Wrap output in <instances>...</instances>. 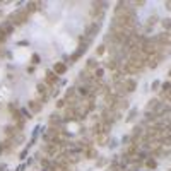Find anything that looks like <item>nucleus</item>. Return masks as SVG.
<instances>
[{
  "label": "nucleus",
  "mask_w": 171,
  "mask_h": 171,
  "mask_svg": "<svg viewBox=\"0 0 171 171\" xmlns=\"http://www.w3.org/2000/svg\"><path fill=\"white\" fill-rule=\"evenodd\" d=\"M144 164L149 168V169H156L157 168V161L154 159V157H147V159L144 161Z\"/></svg>",
  "instance_id": "17"
},
{
  "label": "nucleus",
  "mask_w": 171,
  "mask_h": 171,
  "mask_svg": "<svg viewBox=\"0 0 171 171\" xmlns=\"http://www.w3.org/2000/svg\"><path fill=\"white\" fill-rule=\"evenodd\" d=\"M57 108H58V110H62V108H67V103H65V99H64V98L57 101Z\"/></svg>",
  "instance_id": "25"
},
{
  "label": "nucleus",
  "mask_w": 171,
  "mask_h": 171,
  "mask_svg": "<svg viewBox=\"0 0 171 171\" xmlns=\"http://www.w3.org/2000/svg\"><path fill=\"white\" fill-rule=\"evenodd\" d=\"M104 50H106V45L103 43V45H99V46L96 48V53L98 55H103V53H104Z\"/></svg>",
  "instance_id": "26"
},
{
  "label": "nucleus",
  "mask_w": 171,
  "mask_h": 171,
  "mask_svg": "<svg viewBox=\"0 0 171 171\" xmlns=\"http://www.w3.org/2000/svg\"><path fill=\"white\" fill-rule=\"evenodd\" d=\"M135 115H137V110H135V108L134 110H130V113L127 115V122H132V120L135 118Z\"/></svg>",
  "instance_id": "24"
},
{
  "label": "nucleus",
  "mask_w": 171,
  "mask_h": 171,
  "mask_svg": "<svg viewBox=\"0 0 171 171\" xmlns=\"http://www.w3.org/2000/svg\"><path fill=\"white\" fill-rule=\"evenodd\" d=\"M27 164H33V157H27V159H26V166Z\"/></svg>",
  "instance_id": "36"
},
{
  "label": "nucleus",
  "mask_w": 171,
  "mask_h": 171,
  "mask_svg": "<svg viewBox=\"0 0 171 171\" xmlns=\"http://www.w3.org/2000/svg\"><path fill=\"white\" fill-rule=\"evenodd\" d=\"M21 115H22L24 118H31V117H33V113L29 111L27 108H21Z\"/></svg>",
  "instance_id": "23"
},
{
  "label": "nucleus",
  "mask_w": 171,
  "mask_h": 171,
  "mask_svg": "<svg viewBox=\"0 0 171 171\" xmlns=\"http://www.w3.org/2000/svg\"><path fill=\"white\" fill-rule=\"evenodd\" d=\"M27 72H29V74H33V72H34V65H29V67H27Z\"/></svg>",
  "instance_id": "34"
},
{
  "label": "nucleus",
  "mask_w": 171,
  "mask_h": 171,
  "mask_svg": "<svg viewBox=\"0 0 171 171\" xmlns=\"http://www.w3.org/2000/svg\"><path fill=\"white\" fill-rule=\"evenodd\" d=\"M108 145H110V147H111V149H113V147H117V145H118V140H117V139L110 140V142H108Z\"/></svg>",
  "instance_id": "30"
},
{
  "label": "nucleus",
  "mask_w": 171,
  "mask_h": 171,
  "mask_svg": "<svg viewBox=\"0 0 171 171\" xmlns=\"http://www.w3.org/2000/svg\"><path fill=\"white\" fill-rule=\"evenodd\" d=\"M164 7H166V11H169V12H171V0L164 2Z\"/></svg>",
  "instance_id": "32"
},
{
  "label": "nucleus",
  "mask_w": 171,
  "mask_h": 171,
  "mask_svg": "<svg viewBox=\"0 0 171 171\" xmlns=\"http://www.w3.org/2000/svg\"><path fill=\"white\" fill-rule=\"evenodd\" d=\"M87 70H96L98 69V62L94 58H89L87 60V67H86Z\"/></svg>",
  "instance_id": "19"
},
{
  "label": "nucleus",
  "mask_w": 171,
  "mask_h": 171,
  "mask_svg": "<svg viewBox=\"0 0 171 171\" xmlns=\"http://www.w3.org/2000/svg\"><path fill=\"white\" fill-rule=\"evenodd\" d=\"M96 142L99 145H106L108 142H110V135L108 134H99V135H96Z\"/></svg>",
  "instance_id": "16"
},
{
  "label": "nucleus",
  "mask_w": 171,
  "mask_h": 171,
  "mask_svg": "<svg viewBox=\"0 0 171 171\" xmlns=\"http://www.w3.org/2000/svg\"><path fill=\"white\" fill-rule=\"evenodd\" d=\"M36 91L39 92V96H50L48 86L45 84V82H41V84H38V86H36Z\"/></svg>",
  "instance_id": "15"
},
{
  "label": "nucleus",
  "mask_w": 171,
  "mask_h": 171,
  "mask_svg": "<svg viewBox=\"0 0 171 171\" xmlns=\"http://www.w3.org/2000/svg\"><path fill=\"white\" fill-rule=\"evenodd\" d=\"M26 11L31 14V12H38V11H41V2H29L26 7Z\"/></svg>",
  "instance_id": "13"
},
{
  "label": "nucleus",
  "mask_w": 171,
  "mask_h": 171,
  "mask_svg": "<svg viewBox=\"0 0 171 171\" xmlns=\"http://www.w3.org/2000/svg\"><path fill=\"white\" fill-rule=\"evenodd\" d=\"M45 84H46V86H51V87H55V86L58 84V75L55 74L53 70H46V77H45Z\"/></svg>",
  "instance_id": "5"
},
{
  "label": "nucleus",
  "mask_w": 171,
  "mask_h": 171,
  "mask_svg": "<svg viewBox=\"0 0 171 171\" xmlns=\"http://www.w3.org/2000/svg\"><path fill=\"white\" fill-rule=\"evenodd\" d=\"M77 94H79L80 98H89L92 94L91 92V89H89V86H86V84H82V86H79V87H77Z\"/></svg>",
  "instance_id": "7"
},
{
  "label": "nucleus",
  "mask_w": 171,
  "mask_h": 171,
  "mask_svg": "<svg viewBox=\"0 0 171 171\" xmlns=\"http://www.w3.org/2000/svg\"><path fill=\"white\" fill-rule=\"evenodd\" d=\"M142 53H145L147 57H151V55H156L159 53V45H157V41H156V38H145L142 39Z\"/></svg>",
  "instance_id": "1"
},
{
  "label": "nucleus",
  "mask_w": 171,
  "mask_h": 171,
  "mask_svg": "<svg viewBox=\"0 0 171 171\" xmlns=\"http://www.w3.org/2000/svg\"><path fill=\"white\" fill-rule=\"evenodd\" d=\"M169 77H171V69H169Z\"/></svg>",
  "instance_id": "38"
},
{
  "label": "nucleus",
  "mask_w": 171,
  "mask_h": 171,
  "mask_svg": "<svg viewBox=\"0 0 171 171\" xmlns=\"http://www.w3.org/2000/svg\"><path fill=\"white\" fill-rule=\"evenodd\" d=\"M92 75H94L98 80H101V79H103V75H104V70H103L101 67H98V69L94 70V74H92Z\"/></svg>",
  "instance_id": "21"
},
{
  "label": "nucleus",
  "mask_w": 171,
  "mask_h": 171,
  "mask_svg": "<svg viewBox=\"0 0 171 171\" xmlns=\"http://www.w3.org/2000/svg\"><path fill=\"white\" fill-rule=\"evenodd\" d=\"M163 60H164V55H161V53L151 55L149 58H147V62H145V65H147L149 69H156V67L159 65V62H163Z\"/></svg>",
  "instance_id": "4"
},
{
  "label": "nucleus",
  "mask_w": 171,
  "mask_h": 171,
  "mask_svg": "<svg viewBox=\"0 0 171 171\" xmlns=\"http://www.w3.org/2000/svg\"><path fill=\"white\" fill-rule=\"evenodd\" d=\"M163 104V101H161L159 98H154V99H151L149 103H147V111H156L157 108Z\"/></svg>",
  "instance_id": "8"
},
{
  "label": "nucleus",
  "mask_w": 171,
  "mask_h": 171,
  "mask_svg": "<svg viewBox=\"0 0 171 171\" xmlns=\"http://www.w3.org/2000/svg\"><path fill=\"white\" fill-rule=\"evenodd\" d=\"M144 4H145L144 0H137V2H130V5H132V7H142Z\"/></svg>",
  "instance_id": "28"
},
{
  "label": "nucleus",
  "mask_w": 171,
  "mask_h": 171,
  "mask_svg": "<svg viewBox=\"0 0 171 171\" xmlns=\"http://www.w3.org/2000/svg\"><path fill=\"white\" fill-rule=\"evenodd\" d=\"M27 152H29V147H26V149H24V151L21 152V154H19V159H21V161H24V159L27 157Z\"/></svg>",
  "instance_id": "27"
},
{
  "label": "nucleus",
  "mask_w": 171,
  "mask_h": 171,
  "mask_svg": "<svg viewBox=\"0 0 171 171\" xmlns=\"http://www.w3.org/2000/svg\"><path fill=\"white\" fill-rule=\"evenodd\" d=\"M161 24H163V29H164L166 33H171V19H163Z\"/></svg>",
  "instance_id": "18"
},
{
  "label": "nucleus",
  "mask_w": 171,
  "mask_h": 171,
  "mask_svg": "<svg viewBox=\"0 0 171 171\" xmlns=\"http://www.w3.org/2000/svg\"><path fill=\"white\" fill-rule=\"evenodd\" d=\"M41 106H43V104L39 101H29V103H27V108H29V111H31L33 115H36V113L41 111Z\"/></svg>",
  "instance_id": "9"
},
{
  "label": "nucleus",
  "mask_w": 171,
  "mask_h": 171,
  "mask_svg": "<svg viewBox=\"0 0 171 171\" xmlns=\"http://www.w3.org/2000/svg\"><path fill=\"white\" fill-rule=\"evenodd\" d=\"M161 92H171V80H166L161 84Z\"/></svg>",
  "instance_id": "20"
},
{
  "label": "nucleus",
  "mask_w": 171,
  "mask_h": 171,
  "mask_svg": "<svg viewBox=\"0 0 171 171\" xmlns=\"http://www.w3.org/2000/svg\"><path fill=\"white\" fill-rule=\"evenodd\" d=\"M151 87H152V91H156V89H161V82H159V80H154V82L151 84Z\"/></svg>",
  "instance_id": "29"
},
{
  "label": "nucleus",
  "mask_w": 171,
  "mask_h": 171,
  "mask_svg": "<svg viewBox=\"0 0 171 171\" xmlns=\"http://www.w3.org/2000/svg\"><path fill=\"white\" fill-rule=\"evenodd\" d=\"M98 156V152H96V149H94V147H87V149H84V157L86 159H94V157H96Z\"/></svg>",
  "instance_id": "14"
},
{
  "label": "nucleus",
  "mask_w": 171,
  "mask_h": 171,
  "mask_svg": "<svg viewBox=\"0 0 171 171\" xmlns=\"http://www.w3.org/2000/svg\"><path fill=\"white\" fill-rule=\"evenodd\" d=\"M154 38H156V41H157V45H159V48L161 46H166V45H171V33L163 31Z\"/></svg>",
  "instance_id": "3"
},
{
  "label": "nucleus",
  "mask_w": 171,
  "mask_h": 171,
  "mask_svg": "<svg viewBox=\"0 0 171 171\" xmlns=\"http://www.w3.org/2000/svg\"><path fill=\"white\" fill-rule=\"evenodd\" d=\"M104 65H106V67H108L110 70H113V72L120 70V62H118V58H113V57H111L110 60H108V62H106Z\"/></svg>",
  "instance_id": "10"
},
{
  "label": "nucleus",
  "mask_w": 171,
  "mask_h": 171,
  "mask_svg": "<svg viewBox=\"0 0 171 171\" xmlns=\"http://www.w3.org/2000/svg\"><path fill=\"white\" fill-rule=\"evenodd\" d=\"M53 72L57 75H64L65 72H67V65H65L64 62H57V64H55V67H53Z\"/></svg>",
  "instance_id": "11"
},
{
  "label": "nucleus",
  "mask_w": 171,
  "mask_h": 171,
  "mask_svg": "<svg viewBox=\"0 0 171 171\" xmlns=\"http://www.w3.org/2000/svg\"><path fill=\"white\" fill-rule=\"evenodd\" d=\"M27 19H29V12L26 11V9H21V11H16L12 12L11 16H9V19L7 21L11 22L12 26H22V24H26Z\"/></svg>",
  "instance_id": "2"
},
{
  "label": "nucleus",
  "mask_w": 171,
  "mask_h": 171,
  "mask_svg": "<svg viewBox=\"0 0 171 171\" xmlns=\"http://www.w3.org/2000/svg\"><path fill=\"white\" fill-rule=\"evenodd\" d=\"M123 87H125V92H127V94L135 92V89H137V82H135V79H125Z\"/></svg>",
  "instance_id": "6"
},
{
  "label": "nucleus",
  "mask_w": 171,
  "mask_h": 171,
  "mask_svg": "<svg viewBox=\"0 0 171 171\" xmlns=\"http://www.w3.org/2000/svg\"><path fill=\"white\" fill-rule=\"evenodd\" d=\"M122 142L123 144H130V135H125V137L122 139Z\"/></svg>",
  "instance_id": "31"
},
{
  "label": "nucleus",
  "mask_w": 171,
  "mask_h": 171,
  "mask_svg": "<svg viewBox=\"0 0 171 171\" xmlns=\"http://www.w3.org/2000/svg\"><path fill=\"white\" fill-rule=\"evenodd\" d=\"M0 29L4 31L5 36H9V34H12V31H14V26H12L9 21H5V22H2V24H0Z\"/></svg>",
  "instance_id": "12"
},
{
  "label": "nucleus",
  "mask_w": 171,
  "mask_h": 171,
  "mask_svg": "<svg viewBox=\"0 0 171 171\" xmlns=\"http://www.w3.org/2000/svg\"><path fill=\"white\" fill-rule=\"evenodd\" d=\"M157 21H159V19H157V16L154 14V16H149V19H147V22H145V24H147V27H151V26H154Z\"/></svg>",
  "instance_id": "22"
},
{
  "label": "nucleus",
  "mask_w": 171,
  "mask_h": 171,
  "mask_svg": "<svg viewBox=\"0 0 171 171\" xmlns=\"http://www.w3.org/2000/svg\"><path fill=\"white\" fill-rule=\"evenodd\" d=\"M33 64H39V57H38L36 53L33 55Z\"/></svg>",
  "instance_id": "33"
},
{
  "label": "nucleus",
  "mask_w": 171,
  "mask_h": 171,
  "mask_svg": "<svg viewBox=\"0 0 171 171\" xmlns=\"http://www.w3.org/2000/svg\"><path fill=\"white\" fill-rule=\"evenodd\" d=\"M0 171H7V164H2V163H0Z\"/></svg>",
  "instance_id": "35"
},
{
  "label": "nucleus",
  "mask_w": 171,
  "mask_h": 171,
  "mask_svg": "<svg viewBox=\"0 0 171 171\" xmlns=\"http://www.w3.org/2000/svg\"><path fill=\"white\" fill-rule=\"evenodd\" d=\"M169 171H171V169H169Z\"/></svg>",
  "instance_id": "39"
},
{
  "label": "nucleus",
  "mask_w": 171,
  "mask_h": 171,
  "mask_svg": "<svg viewBox=\"0 0 171 171\" xmlns=\"http://www.w3.org/2000/svg\"><path fill=\"white\" fill-rule=\"evenodd\" d=\"M2 152H4V145L0 144V154H2Z\"/></svg>",
  "instance_id": "37"
}]
</instances>
